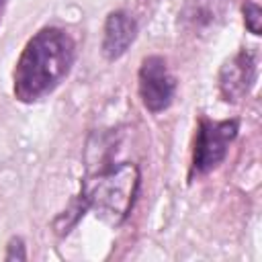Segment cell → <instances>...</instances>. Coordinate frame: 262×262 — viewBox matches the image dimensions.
I'll return each mask as SVG.
<instances>
[{"instance_id": "6da1fadb", "label": "cell", "mask_w": 262, "mask_h": 262, "mask_svg": "<svg viewBox=\"0 0 262 262\" xmlns=\"http://www.w3.org/2000/svg\"><path fill=\"white\" fill-rule=\"evenodd\" d=\"M76 61V41L59 27L37 31L23 47L14 74L12 90L20 102H37L49 96L70 74Z\"/></svg>"}, {"instance_id": "7a4b0ae2", "label": "cell", "mask_w": 262, "mask_h": 262, "mask_svg": "<svg viewBox=\"0 0 262 262\" xmlns=\"http://www.w3.org/2000/svg\"><path fill=\"white\" fill-rule=\"evenodd\" d=\"M139 184L141 174L135 164H98L96 168H88L82 178L78 203L84 211H92L98 219L117 227L129 217Z\"/></svg>"}, {"instance_id": "3957f363", "label": "cell", "mask_w": 262, "mask_h": 262, "mask_svg": "<svg viewBox=\"0 0 262 262\" xmlns=\"http://www.w3.org/2000/svg\"><path fill=\"white\" fill-rule=\"evenodd\" d=\"M237 131H239L237 119L211 121V119L203 117L199 121L196 135H194L190 174L203 176V174L215 170L225 160L231 141L237 137Z\"/></svg>"}, {"instance_id": "277c9868", "label": "cell", "mask_w": 262, "mask_h": 262, "mask_svg": "<svg viewBox=\"0 0 262 262\" xmlns=\"http://www.w3.org/2000/svg\"><path fill=\"white\" fill-rule=\"evenodd\" d=\"M137 90L143 106L149 113H162L172 104L176 94V80L162 55L143 57L137 72Z\"/></svg>"}, {"instance_id": "5b68a950", "label": "cell", "mask_w": 262, "mask_h": 262, "mask_svg": "<svg viewBox=\"0 0 262 262\" xmlns=\"http://www.w3.org/2000/svg\"><path fill=\"white\" fill-rule=\"evenodd\" d=\"M258 78V59L252 49H239L219 70V94L225 102H242Z\"/></svg>"}, {"instance_id": "8992f818", "label": "cell", "mask_w": 262, "mask_h": 262, "mask_svg": "<svg viewBox=\"0 0 262 262\" xmlns=\"http://www.w3.org/2000/svg\"><path fill=\"white\" fill-rule=\"evenodd\" d=\"M137 37V23L135 18L125 10H113L108 12L102 29V55L108 61H115L127 53V49L133 45Z\"/></svg>"}, {"instance_id": "52a82bcc", "label": "cell", "mask_w": 262, "mask_h": 262, "mask_svg": "<svg viewBox=\"0 0 262 262\" xmlns=\"http://www.w3.org/2000/svg\"><path fill=\"white\" fill-rule=\"evenodd\" d=\"M225 14V0H184L180 10L182 27L194 35L215 29Z\"/></svg>"}, {"instance_id": "ba28073f", "label": "cell", "mask_w": 262, "mask_h": 262, "mask_svg": "<svg viewBox=\"0 0 262 262\" xmlns=\"http://www.w3.org/2000/svg\"><path fill=\"white\" fill-rule=\"evenodd\" d=\"M260 20H262V16H260L258 2H254V0L246 2L244 4V23H246L248 31L254 35H260Z\"/></svg>"}, {"instance_id": "9c48e42d", "label": "cell", "mask_w": 262, "mask_h": 262, "mask_svg": "<svg viewBox=\"0 0 262 262\" xmlns=\"http://www.w3.org/2000/svg\"><path fill=\"white\" fill-rule=\"evenodd\" d=\"M6 260H25L27 258V252H25V246H23V239L20 237H12L6 246Z\"/></svg>"}, {"instance_id": "30bf717a", "label": "cell", "mask_w": 262, "mask_h": 262, "mask_svg": "<svg viewBox=\"0 0 262 262\" xmlns=\"http://www.w3.org/2000/svg\"><path fill=\"white\" fill-rule=\"evenodd\" d=\"M4 8H6V0H0V20H2V14H4Z\"/></svg>"}]
</instances>
